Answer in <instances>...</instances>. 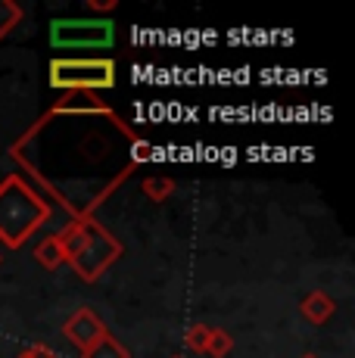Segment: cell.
Returning a JSON list of instances; mask_svg holds the SVG:
<instances>
[{"instance_id": "1", "label": "cell", "mask_w": 355, "mask_h": 358, "mask_svg": "<svg viewBox=\"0 0 355 358\" xmlns=\"http://www.w3.org/2000/svg\"><path fill=\"white\" fill-rule=\"evenodd\" d=\"M59 246H63L66 262L75 268L81 280L94 284L109 265H115L122 256V243L109 234L94 215L75 218L63 231L57 234Z\"/></svg>"}, {"instance_id": "2", "label": "cell", "mask_w": 355, "mask_h": 358, "mask_svg": "<svg viewBox=\"0 0 355 358\" xmlns=\"http://www.w3.org/2000/svg\"><path fill=\"white\" fill-rule=\"evenodd\" d=\"M50 203L22 175H6L0 181V243L19 250L50 218Z\"/></svg>"}, {"instance_id": "3", "label": "cell", "mask_w": 355, "mask_h": 358, "mask_svg": "<svg viewBox=\"0 0 355 358\" xmlns=\"http://www.w3.org/2000/svg\"><path fill=\"white\" fill-rule=\"evenodd\" d=\"M50 87L57 91H109L115 87V63L106 57H63L50 63Z\"/></svg>"}, {"instance_id": "4", "label": "cell", "mask_w": 355, "mask_h": 358, "mask_svg": "<svg viewBox=\"0 0 355 358\" xmlns=\"http://www.w3.org/2000/svg\"><path fill=\"white\" fill-rule=\"evenodd\" d=\"M50 41L53 47H63V50H100V47L113 44V22L103 19H57L50 25Z\"/></svg>"}, {"instance_id": "5", "label": "cell", "mask_w": 355, "mask_h": 358, "mask_svg": "<svg viewBox=\"0 0 355 358\" xmlns=\"http://www.w3.org/2000/svg\"><path fill=\"white\" fill-rule=\"evenodd\" d=\"M63 334L72 346H78L81 352H85V349H91L97 340H103L109 330L94 308H78V312H72L69 321L63 324Z\"/></svg>"}, {"instance_id": "6", "label": "cell", "mask_w": 355, "mask_h": 358, "mask_svg": "<svg viewBox=\"0 0 355 358\" xmlns=\"http://www.w3.org/2000/svg\"><path fill=\"white\" fill-rule=\"evenodd\" d=\"M50 115H78V119H91V115H113V109L106 106L103 100L97 97V94H91V91H72V94H66L63 100H57V106L50 109Z\"/></svg>"}, {"instance_id": "7", "label": "cell", "mask_w": 355, "mask_h": 358, "mask_svg": "<svg viewBox=\"0 0 355 358\" xmlns=\"http://www.w3.org/2000/svg\"><path fill=\"white\" fill-rule=\"evenodd\" d=\"M299 312H303V318L309 321V324H324V321L333 318V312H337V302L331 299V293L312 290V293H305L303 302H299Z\"/></svg>"}, {"instance_id": "8", "label": "cell", "mask_w": 355, "mask_h": 358, "mask_svg": "<svg viewBox=\"0 0 355 358\" xmlns=\"http://www.w3.org/2000/svg\"><path fill=\"white\" fill-rule=\"evenodd\" d=\"M35 259L41 262V268H47V271H57L59 265H66L63 246H59L57 234H50V237H44V240H41V243L35 246Z\"/></svg>"}, {"instance_id": "9", "label": "cell", "mask_w": 355, "mask_h": 358, "mask_svg": "<svg viewBox=\"0 0 355 358\" xmlns=\"http://www.w3.org/2000/svg\"><path fill=\"white\" fill-rule=\"evenodd\" d=\"M81 358H131V352H128L113 334H106L103 340H97L91 349H85Z\"/></svg>"}, {"instance_id": "10", "label": "cell", "mask_w": 355, "mask_h": 358, "mask_svg": "<svg viewBox=\"0 0 355 358\" xmlns=\"http://www.w3.org/2000/svg\"><path fill=\"white\" fill-rule=\"evenodd\" d=\"M143 194L153 199V203H166V199L175 194V181L172 178H166V175L147 178V181H143Z\"/></svg>"}, {"instance_id": "11", "label": "cell", "mask_w": 355, "mask_h": 358, "mask_svg": "<svg viewBox=\"0 0 355 358\" xmlns=\"http://www.w3.org/2000/svg\"><path fill=\"white\" fill-rule=\"evenodd\" d=\"M231 349H234V336H231L228 330H222V327H212V334H209V343H206V355L224 358Z\"/></svg>"}, {"instance_id": "12", "label": "cell", "mask_w": 355, "mask_h": 358, "mask_svg": "<svg viewBox=\"0 0 355 358\" xmlns=\"http://www.w3.org/2000/svg\"><path fill=\"white\" fill-rule=\"evenodd\" d=\"M19 22H22V6L13 0H0V38H6Z\"/></svg>"}, {"instance_id": "13", "label": "cell", "mask_w": 355, "mask_h": 358, "mask_svg": "<svg viewBox=\"0 0 355 358\" xmlns=\"http://www.w3.org/2000/svg\"><path fill=\"white\" fill-rule=\"evenodd\" d=\"M209 334H212V327H206V324H190L187 334H184V346H187L190 352H196V355H206Z\"/></svg>"}, {"instance_id": "14", "label": "cell", "mask_w": 355, "mask_h": 358, "mask_svg": "<svg viewBox=\"0 0 355 358\" xmlns=\"http://www.w3.org/2000/svg\"><path fill=\"white\" fill-rule=\"evenodd\" d=\"M128 156H131L134 165H140V162L153 159V147H150L143 137H134V143H131V150H128Z\"/></svg>"}, {"instance_id": "15", "label": "cell", "mask_w": 355, "mask_h": 358, "mask_svg": "<svg viewBox=\"0 0 355 358\" xmlns=\"http://www.w3.org/2000/svg\"><path fill=\"white\" fill-rule=\"evenodd\" d=\"M25 355H29V358H57V352H53L47 343H35V346H31Z\"/></svg>"}, {"instance_id": "16", "label": "cell", "mask_w": 355, "mask_h": 358, "mask_svg": "<svg viewBox=\"0 0 355 358\" xmlns=\"http://www.w3.org/2000/svg\"><path fill=\"white\" fill-rule=\"evenodd\" d=\"M91 10L109 13V10H115V0H91Z\"/></svg>"}, {"instance_id": "17", "label": "cell", "mask_w": 355, "mask_h": 358, "mask_svg": "<svg viewBox=\"0 0 355 358\" xmlns=\"http://www.w3.org/2000/svg\"><path fill=\"white\" fill-rule=\"evenodd\" d=\"M16 358H29V355H25V352H22V355H16Z\"/></svg>"}, {"instance_id": "18", "label": "cell", "mask_w": 355, "mask_h": 358, "mask_svg": "<svg viewBox=\"0 0 355 358\" xmlns=\"http://www.w3.org/2000/svg\"><path fill=\"white\" fill-rule=\"evenodd\" d=\"M303 358H318V355H303Z\"/></svg>"}]
</instances>
